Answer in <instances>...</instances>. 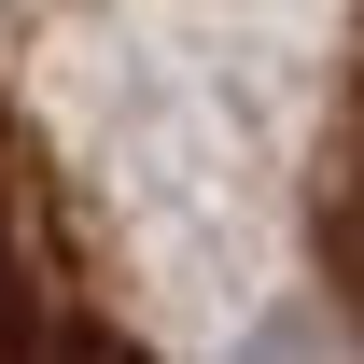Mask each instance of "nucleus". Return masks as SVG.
<instances>
[{"instance_id": "obj_1", "label": "nucleus", "mask_w": 364, "mask_h": 364, "mask_svg": "<svg viewBox=\"0 0 364 364\" xmlns=\"http://www.w3.org/2000/svg\"><path fill=\"white\" fill-rule=\"evenodd\" d=\"M85 280H70V252H56V196H43V154H28V127L0 112V336H98V309H70Z\"/></svg>"}]
</instances>
